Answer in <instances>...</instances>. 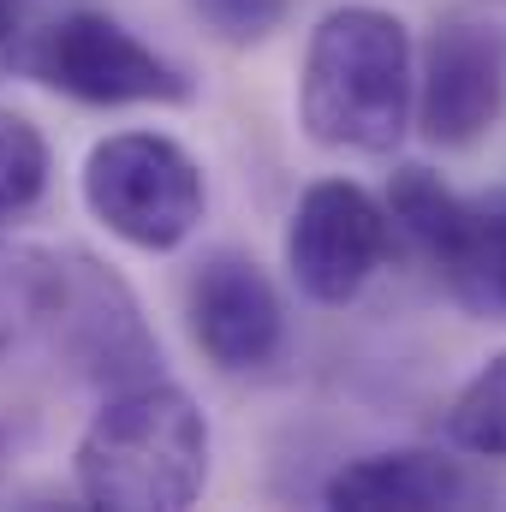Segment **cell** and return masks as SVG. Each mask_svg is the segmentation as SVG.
<instances>
[{"instance_id":"obj_1","label":"cell","mask_w":506,"mask_h":512,"mask_svg":"<svg viewBox=\"0 0 506 512\" xmlns=\"http://www.w3.org/2000/svg\"><path fill=\"white\" fill-rule=\"evenodd\" d=\"M72 483L84 507L108 512L191 507L209 489V417L161 376L114 387L72 447Z\"/></svg>"},{"instance_id":"obj_2","label":"cell","mask_w":506,"mask_h":512,"mask_svg":"<svg viewBox=\"0 0 506 512\" xmlns=\"http://www.w3.org/2000/svg\"><path fill=\"white\" fill-rule=\"evenodd\" d=\"M417 48L387 6H334L316 18L298 66V126L322 149L387 155L411 126Z\"/></svg>"},{"instance_id":"obj_3","label":"cell","mask_w":506,"mask_h":512,"mask_svg":"<svg viewBox=\"0 0 506 512\" xmlns=\"http://www.w3.org/2000/svg\"><path fill=\"white\" fill-rule=\"evenodd\" d=\"M78 191L96 227L149 256L179 251L209 215V179L197 155L167 131H114L90 143Z\"/></svg>"},{"instance_id":"obj_4","label":"cell","mask_w":506,"mask_h":512,"mask_svg":"<svg viewBox=\"0 0 506 512\" xmlns=\"http://www.w3.org/2000/svg\"><path fill=\"white\" fill-rule=\"evenodd\" d=\"M24 72L84 108H185L197 96L185 66L96 6H72L42 24L24 48Z\"/></svg>"},{"instance_id":"obj_5","label":"cell","mask_w":506,"mask_h":512,"mask_svg":"<svg viewBox=\"0 0 506 512\" xmlns=\"http://www.w3.org/2000/svg\"><path fill=\"white\" fill-rule=\"evenodd\" d=\"M48 352L90 387H131L161 370L155 328L143 322V304L120 268L90 251H54V292L42 310Z\"/></svg>"},{"instance_id":"obj_6","label":"cell","mask_w":506,"mask_h":512,"mask_svg":"<svg viewBox=\"0 0 506 512\" xmlns=\"http://www.w3.org/2000/svg\"><path fill=\"white\" fill-rule=\"evenodd\" d=\"M387 209L352 179H316L286 221V274L310 304H352L387 262Z\"/></svg>"},{"instance_id":"obj_7","label":"cell","mask_w":506,"mask_h":512,"mask_svg":"<svg viewBox=\"0 0 506 512\" xmlns=\"http://www.w3.org/2000/svg\"><path fill=\"white\" fill-rule=\"evenodd\" d=\"M185 328L203 364L221 376H256L286 352V304L262 262L245 251H209L185 280Z\"/></svg>"},{"instance_id":"obj_8","label":"cell","mask_w":506,"mask_h":512,"mask_svg":"<svg viewBox=\"0 0 506 512\" xmlns=\"http://www.w3.org/2000/svg\"><path fill=\"white\" fill-rule=\"evenodd\" d=\"M506 102V54L495 30L471 24V18H447L435 24V36L417 54V96H411V120L435 149H471L483 143Z\"/></svg>"},{"instance_id":"obj_9","label":"cell","mask_w":506,"mask_h":512,"mask_svg":"<svg viewBox=\"0 0 506 512\" xmlns=\"http://www.w3.org/2000/svg\"><path fill=\"white\" fill-rule=\"evenodd\" d=\"M471 495V477L459 459L429 453V447H393V453H364L340 465L322 489V501L340 512H435L459 507Z\"/></svg>"},{"instance_id":"obj_10","label":"cell","mask_w":506,"mask_h":512,"mask_svg":"<svg viewBox=\"0 0 506 512\" xmlns=\"http://www.w3.org/2000/svg\"><path fill=\"white\" fill-rule=\"evenodd\" d=\"M387 227L405 233L417 251L429 256L447 286L465 298L471 292V274H477V239H483V203L447 191L429 167H399L387 179Z\"/></svg>"},{"instance_id":"obj_11","label":"cell","mask_w":506,"mask_h":512,"mask_svg":"<svg viewBox=\"0 0 506 512\" xmlns=\"http://www.w3.org/2000/svg\"><path fill=\"white\" fill-rule=\"evenodd\" d=\"M48 292H54V251L0 239V358H12L42 334Z\"/></svg>"},{"instance_id":"obj_12","label":"cell","mask_w":506,"mask_h":512,"mask_svg":"<svg viewBox=\"0 0 506 512\" xmlns=\"http://www.w3.org/2000/svg\"><path fill=\"white\" fill-rule=\"evenodd\" d=\"M447 441L471 459H506V352H495L447 405Z\"/></svg>"},{"instance_id":"obj_13","label":"cell","mask_w":506,"mask_h":512,"mask_svg":"<svg viewBox=\"0 0 506 512\" xmlns=\"http://www.w3.org/2000/svg\"><path fill=\"white\" fill-rule=\"evenodd\" d=\"M48 173H54V149H48L42 126L30 114L0 108V227L42 203Z\"/></svg>"},{"instance_id":"obj_14","label":"cell","mask_w":506,"mask_h":512,"mask_svg":"<svg viewBox=\"0 0 506 512\" xmlns=\"http://www.w3.org/2000/svg\"><path fill=\"white\" fill-rule=\"evenodd\" d=\"M185 12H191L221 48H256V42H268V36L286 24L292 0H185Z\"/></svg>"},{"instance_id":"obj_15","label":"cell","mask_w":506,"mask_h":512,"mask_svg":"<svg viewBox=\"0 0 506 512\" xmlns=\"http://www.w3.org/2000/svg\"><path fill=\"white\" fill-rule=\"evenodd\" d=\"M465 304L477 316H495L506 322V191L483 203V239H477V274H471V292Z\"/></svg>"},{"instance_id":"obj_16","label":"cell","mask_w":506,"mask_h":512,"mask_svg":"<svg viewBox=\"0 0 506 512\" xmlns=\"http://www.w3.org/2000/svg\"><path fill=\"white\" fill-rule=\"evenodd\" d=\"M18 18H24V0H0V42L18 30Z\"/></svg>"},{"instance_id":"obj_17","label":"cell","mask_w":506,"mask_h":512,"mask_svg":"<svg viewBox=\"0 0 506 512\" xmlns=\"http://www.w3.org/2000/svg\"><path fill=\"white\" fill-rule=\"evenodd\" d=\"M6 459H12V429L0 423V471H6Z\"/></svg>"}]
</instances>
